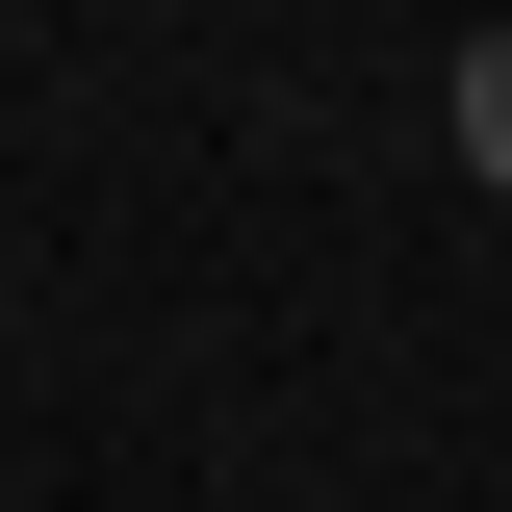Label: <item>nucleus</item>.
<instances>
[{"label": "nucleus", "instance_id": "1", "mask_svg": "<svg viewBox=\"0 0 512 512\" xmlns=\"http://www.w3.org/2000/svg\"><path fill=\"white\" fill-rule=\"evenodd\" d=\"M461 180H512V26L461 52Z\"/></svg>", "mask_w": 512, "mask_h": 512}]
</instances>
